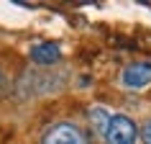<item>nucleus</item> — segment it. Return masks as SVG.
<instances>
[{"instance_id":"nucleus-1","label":"nucleus","mask_w":151,"mask_h":144,"mask_svg":"<svg viewBox=\"0 0 151 144\" xmlns=\"http://www.w3.org/2000/svg\"><path fill=\"white\" fill-rule=\"evenodd\" d=\"M136 124L128 116H113L110 126L105 131V144H136Z\"/></svg>"},{"instance_id":"nucleus-2","label":"nucleus","mask_w":151,"mask_h":144,"mask_svg":"<svg viewBox=\"0 0 151 144\" xmlns=\"http://www.w3.org/2000/svg\"><path fill=\"white\" fill-rule=\"evenodd\" d=\"M44 144H87V136L74 124H56L46 131Z\"/></svg>"},{"instance_id":"nucleus-3","label":"nucleus","mask_w":151,"mask_h":144,"mask_svg":"<svg viewBox=\"0 0 151 144\" xmlns=\"http://www.w3.org/2000/svg\"><path fill=\"white\" fill-rule=\"evenodd\" d=\"M120 82L131 90H141L146 85H151V62H133L128 64L123 75H120Z\"/></svg>"},{"instance_id":"nucleus-4","label":"nucleus","mask_w":151,"mask_h":144,"mask_svg":"<svg viewBox=\"0 0 151 144\" xmlns=\"http://www.w3.org/2000/svg\"><path fill=\"white\" fill-rule=\"evenodd\" d=\"M59 57H62V52L54 41H41L36 47H31V59L36 64H54Z\"/></svg>"},{"instance_id":"nucleus-5","label":"nucleus","mask_w":151,"mask_h":144,"mask_svg":"<svg viewBox=\"0 0 151 144\" xmlns=\"http://www.w3.org/2000/svg\"><path fill=\"white\" fill-rule=\"evenodd\" d=\"M90 121H92V126L105 136V131H108V126H110L113 116L105 111V108H92V111H90Z\"/></svg>"},{"instance_id":"nucleus-6","label":"nucleus","mask_w":151,"mask_h":144,"mask_svg":"<svg viewBox=\"0 0 151 144\" xmlns=\"http://www.w3.org/2000/svg\"><path fill=\"white\" fill-rule=\"evenodd\" d=\"M141 142L143 144H151V121H146L141 126Z\"/></svg>"},{"instance_id":"nucleus-7","label":"nucleus","mask_w":151,"mask_h":144,"mask_svg":"<svg viewBox=\"0 0 151 144\" xmlns=\"http://www.w3.org/2000/svg\"><path fill=\"white\" fill-rule=\"evenodd\" d=\"M5 85H8V77H5V72L0 70V95L5 93Z\"/></svg>"}]
</instances>
